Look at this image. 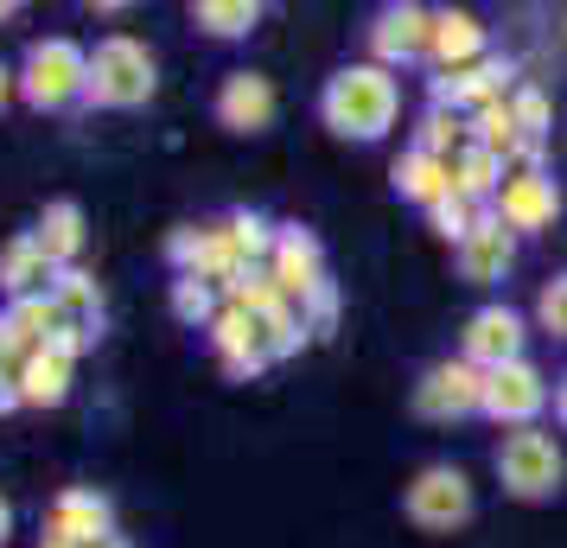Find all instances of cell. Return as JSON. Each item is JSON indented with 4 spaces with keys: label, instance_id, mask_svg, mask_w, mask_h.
<instances>
[{
    "label": "cell",
    "instance_id": "cell-1",
    "mask_svg": "<svg viewBox=\"0 0 567 548\" xmlns=\"http://www.w3.org/2000/svg\"><path fill=\"white\" fill-rule=\"evenodd\" d=\"M395 115H402V83H395V71L370 64V58L332 71L326 90H319V122L338 141H383L395 128Z\"/></svg>",
    "mask_w": 567,
    "mask_h": 548
},
{
    "label": "cell",
    "instance_id": "cell-2",
    "mask_svg": "<svg viewBox=\"0 0 567 548\" xmlns=\"http://www.w3.org/2000/svg\"><path fill=\"white\" fill-rule=\"evenodd\" d=\"M154 83H159L154 52H147L141 39H128V32H115V39H103V45L90 52L83 103H96V108H141L147 96H154Z\"/></svg>",
    "mask_w": 567,
    "mask_h": 548
},
{
    "label": "cell",
    "instance_id": "cell-3",
    "mask_svg": "<svg viewBox=\"0 0 567 548\" xmlns=\"http://www.w3.org/2000/svg\"><path fill=\"white\" fill-rule=\"evenodd\" d=\"M491 466H497V485H504L511 497H523V504H548V497L561 492V478H567L561 446H555V434H542V427L504 434L497 453H491Z\"/></svg>",
    "mask_w": 567,
    "mask_h": 548
},
{
    "label": "cell",
    "instance_id": "cell-4",
    "mask_svg": "<svg viewBox=\"0 0 567 548\" xmlns=\"http://www.w3.org/2000/svg\"><path fill=\"white\" fill-rule=\"evenodd\" d=\"M402 510H409L414 529H427V536H453L472 523L478 510V497H472V478L460 466H421L414 472V485L402 492Z\"/></svg>",
    "mask_w": 567,
    "mask_h": 548
},
{
    "label": "cell",
    "instance_id": "cell-5",
    "mask_svg": "<svg viewBox=\"0 0 567 548\" xmlns=\"http://www.w3.org/2000/svg\"><path fill=\"white\" fill-rule=\"evenodd\" d=\"M83 83H90V58H83L71 39H39V45L27 52V77H20V90H27L32 108L83 103Z\"/></svg>",
    "mask_w": 567,
    "mask_h": 548
},
{
    "label": "cell",
    "instance_id": "cell-6",
    "mask_svg": "<svg viewBox=\"0 0 567 548\" xmlns=\"http://www.w3.org/2000/svg\"><path fill=\"white\" fill-rule=\"evenodd\" d=\"M414 415L421 421H465L485 415V370L465 364V358H440L421 370L414 383Z\"/></svg>",
    "mask_w": 567,
    "mask_h": 548
},
{
    "label": "cell",
    "instance_id": "cell-7",
    "mask_svg": "<svg viewBox=\"0 0 567 548\" xmlns=\"http://www.w3.org/2000/svg\"><path fill=\"white\" fill-rule=\"evenodd\" d=\"M516 90V64L511 58H478V64H465V71H434L427 83V103L434 108H453V115H478V108L504 103Z\"/></svg>",
    "mask_w": 567,
    "mask_h": 548
},
{
    "label": "cell",
    "instance_id": "cell-8",
    "mask_svg": "<svg viewBox=\"0 0 567 548\" xmlns=\"http://www.w3.org/2000/svg\"><path fill=\"white\" fill-rule=\"evenodd\" d=\"M491 210L504 217V230L542 236V230H555V217H561V185H555L548 166H511V179H504Z\"/></svg>",
    "mask_w": 567,
    "mask_h": 548
},
{
    "label": "cell",
    "instance_id": "cell-9",
    "mask_svg": "<svg viewBox=\"0 0 567 548\" xmlns=\"http://www.w3.org/2000/svg\"><path fill=\"white\" fill-rule=\"evenodd\" d=\"M460 358L478 364V370H504V364H516V358H529V325H523V313L504 307V300L478 307L460 332Z\"/></svg>",
    "mask_w": 567,
    "mask_h": 548
},
{
    "label": "cell",
    "instance_id": "cell-10",
    "mask_svg": "<svg viewBox=\"0 0 567 548\" xmlns=\"http://www.w3.org/2000/svg\"><path fill=\"white\" fill-rule=\"evenodd\" d=\"M555 402V390H548V376H542L529 358H516V364L504 370H485V415L497 421V427H536V415Z\"/></svg>",
    "mask_w": 567,
    "mask_h": 548
},
{
    "label": "cell",
    "instance_id": "cell-11",
    "mask_svg": "<svg viewBox=\"0 0 567 548\" xmlns=\"http://www.w3.org/2000/svg\"><path fill=\"white\" fill-rule=\"evenodd\" d=\"M166 261H173L179 275H198V281H210V288H217V281L230 288L236 275L249 268L224 224H185V230H173V242H166Z\"/></svg>",
    "mask_w": 567,
    "mask_h": 548
},
{
    "label": "cell",
    "instance_id": "cell-12",
    "mask_svg": "<svg viewBox=\"0 0 567 548\" xmlns=\"http://www.w3.org/2000/svg\"><path fill=\"white\" fill-rule=\"evenodd\" d=\"M268 275H275V288L293 307H307L312 293L326 288V249H319V236L307 224H281L275 230V249H268Z\"/></svg>",
    "mask_w": 567,
    "mask_h": 548
},
{
    "label": "cell",
    "instance_id": "cell-13",
    "mask_svg": "<svg viewBox=\"0 0 567 548\" xmlns=\"http://www.w3.org/2000/svg\"><path fill=\"white\" fill-rule=\"evenodd\" d=\"M427 39H434V13L395 0V7H383V13L370 20V64H383V71L421 64V58H427Z\"/></svg>",
    "mask_w": 567,
    "mask_h": 548
},
{
    "label": "cell",
    "instance_id": "cell-14",
    "mask_svg": "<svg viewBox=\"0 0 567 548\" xmlns=\"http://www.w3.org/2000/svg\"><path fill=\"white\" fill-rule=\"evenodd\" d=\"M453 268H460V281H472V288H497V281L516 268V230H504V217L485 210L478 230L453 249Z\"/></svg>",
    "mask_w": 567,
    "mask_h": 548
},
{
    "label": "cell",
    "instance_id": "cell-15",
    "mask_svg": "<svg viewBox=\"0 0 567 548\" xmlns=\"http://www.w3.org/2000/svg\"><path fill=\"white\" fill-rule=\"evenodd\" d=\"M210 351L224 358V370H230L236 383H249V376L268 370V351H261V319L243 313V307H230V300H224V313L210 319Z\"/></svg>",
    "mask_w": 567,
    "mask_h": 548
},
{
    "label": "cell",
    "instance_id": "cell-16",
    "mask_svg": "<svg viewBox=\"0 0 567 548\" xmlns=\"http://www.w3.org/2000/svg\"><path fill=\"white\" fill-rule=\"evenodd\" d=\"M52 542H71V548H96L115 536V510H109L103 492H64L52 504V523H45Z\"/></svg>",
    "mask_w": 567,
    "mask_h": 548
},
{
    "label": "cell",
    "instance_id": "cell-17",
    "mask_svg": "<svg viewBox=\"0 0 567 548\" xmlns=\"http://www.w3.org/2000/svg\"><path fill=\"white\" fill-rule=\"evenodd\" d=\"M217 122L230 134H261L275 122V83L261 71H230L224 90H217Z\"/></svg>",
    "mask_w": 567,
    "mask_h": 548
},
{
    "label": "cell",
    "instance_id": "cell-18",
    "mask_svg": "<svg viewBox=\"0 0 567 548\" xmlns=\"http://www.w3.org/2000/svg\"><path fill=\"white\" fill-rule=\"evenodd\" d=\"M485 52V20L478 13H465V7H440L434 13V39H427V64L434 71H465V64H478Z\"/></svg>",
    "mask_w": 567,
    "mask_h": 548
},
{
    "label": "cell",
    "instance_id": "cell-19",
    "mask_svg": "<svg viewBox=\"0 0 567 548\" xmlns=\"http://www.w3.org/2000/svg\"><path fill=\"white\" fill-rule=\"evenodd\" d=\"M389 179H395V198H409V205L434 210L440 198H453V166L434 154H421V147H409V154L389 166Z\"/></svg>",
    "mask_w": 567,
    "mask_h": 548
},
{
    "label": "cell",
    "instance_id": "cell-20",
    "mask_svg": "<svg viewBox=\"0 0 567 548\" xmlns=\"http://www.w3.org/2000/svg\"><path fill=\"white\" fill-rule=\"evenodd\" d=\"M52 281V256L39 249V236H13L7 249H0V293L7 300H39V293Z\"/></svg>",
    "mask_w": 567,
    "mask_h": 548
},
{
    "label": "cell",
    "instance_id": "cell-21",
    "mask_svg": "<svg viewBox=\"0 0 567 548\" xmlns=\"http://www.w3.org/2000/svg\"><path fill=\"white\" fill-rule=\"evenodd\" d=\"M414 147L453 166L465 147H478V134H472V115H453V108H434V103H427V108H421V122H414Z\"/></svg>",
    "mask_w": 567,
    "mask_h": 548
},
{
    "label": "cell",
    "instance_id": "cell-22",
    "mask_svg": "<svg viewBox=\"0 0 567 548\" xmlns=\"http://www.w3.org/2000/svg\"><path fill=\"white\" fill-rule=\"evenodd\" d=\"M504 179H511V166L497 154H485V147H465L460 159H453V192H460L465 205H497V192H504Z\"/></svg>",
    "mask_w": 567,
    "mask_h": 548
},
{
    "label": "cell",
    "instance_id": "cell-23",
    "mask_svg": "<svg viewBox=\"0 0 567 548\" xmlns=\"http://www.w3.org/2000/svg\"><path fill=\"white\" fill-rule=\"evenodd\" d=\"M71 395V358H58V351H39L20 364V402L27 409H58Z\"/></svg>",
    "mask_w": 567,
    "mask_h": 548
},
{
    "label": "cell",
    "instance_id": "cell-24",
    "mask_svg": "<svg viewBox=\"0 0 567 548\" xmlns=\"http://www.w3.org/2000/svg\"><path fill=\"white\" fill-rule=\"evenodd\" d=\"M192 27L210 32V39H243V32L261 27V7L256 0H198L192 7Z\"/></svg>",
    "mask_w": 567,
    "mask_h": 548
},
{
    "label": "cell",
    "instance_id": "cell-25",
    "mask_svg": "<svg viewBox=\"0 0 567 548\" xmlns=\"http://www.w3.org/2000/svg\"><path fill=\"white\" fill-rule=\"evenodd\" d=\"M39 249L58 261H71L83 249V210L71 205V198H58V205H45V217H39Z\"/></svg>",
    "mask_w": 567,
    "mask_h": 548
},
{
    "label": "cell",
    "instance_id": "cell-26",
    "mask_svg": "<svg viewBox=\"0 0 567 548\" xmlns=\"http://www.w3.org/2000/svg\"><path fill=\"white\" fill-rule=\"evenodd\" d=\"M52 300H58V313L71 319V325H103V288H96L83 268H64V275H58Z\"/></svg>",
    "mask_w": 567,
    "mask_h": 548
},
{
    "label": "cell",
    "instance_id": "cell-27",
    "mask_svg": "<svg viewBox=\"0 0 567 548\" xmlns=\"http://www.w3.org/2000/svg\"><path fill=\"white\" fill-rule=\"evenodd\" d=\"M511 115H516V134H523L529 147H548V134H555V96H548L542 83H516Z\"/></svg>",
    "mask_w": 567,
    "mask_h": 548
},
{
    "label": "cell",
    "instance_id": "cell-28",
    "mask_svg": "<svg viewBox=\"0 0 567 548\" xmlns=\"http://www.w3.org/2000/svg\"><path fill=\"white\" fill-rule=\"evenodd\" d=\"M307 339H312V332H307V319H300V307H293V300H281L275 313H261V351H268V364L293 358Z\"/></svg>",
    "mask_w": 567,
    "mask_h": 548
},
{
    "label": "cell",
    "instance_id": "cell-29",
    "mask_svg": "<svg viewBox=\"0 0 567 548\" xmlns=\"http://www.w3.org/2000/svg\"><path fill=\"white\" fill-rule=\"evenodd\" d=\"M224 230H230V242L243 249V261H249V268H261V261H268V249H275V224H268L261 210H230V217H224Z\"/></svg>",
    "mask_w": 567,
    "mask_h": 548
},
{
    "label": "cell",
    "instance_id": "cell-30",
    "mask_svg": "<svg viewBox=\"0 0 567 548\" xmlns=\"http://www.w3.org/2000/svg\"><path fill=\"white\" fill-rule=\"evenodd\" d=\"M224 293H230V307H243V313H256V319L275 313V307L287 300V293L275 288V275H268V268H243V275H236Z\"/></svg>",
    "mask_w": 567,
    "mask_h": 548
},
{
    "label": "cell",
    "instance_id": "cell-31",
    "mask_svg": "<svg viewBox=\"0 0 567 548\" xmlns=\"http://www.w3.org/2000/svg\"><path fill=\"white\" fill-rule=\"evenodd\" d=\"M478 217H485V205H465L460 192H453V198H440V205L427 210V230H434L440 242H453V249H460L465 236L478 230Z\"/></svg>",
    "mask_w": 567,
    "mask_h": 548
},
{
    "label": "cell",
    "instance_id": "cell-32",
    "mask_svg": "<svg viewBox=\"0 0 567 548\" xmlns=\"http://www.w3.org/2000/svg\"><path fill=\"white\" fill-rule=\"evenodd\" d=\"M217 313H224V307H217L210 281H198V275H179V281H173V319L205 325V332H210V319H217Z\"/></svg>",
    "mask_w": 567,
    "mask_h": 548
},
{
    "label": "cell",
    "instance_id": "cell-33",
    "mask_svg": "<svg viewBox=\"0 0 567 548\" xmlns=\"http://www.w3.org/2000/svg\"><path fill=\"white\" fill-rule=\"evenodd\" d=\"M536 325L548 332V339H567V275L542 281V293H536Z\"/></svg>",
    "mask_w": 567,
    "mask_h": 548
},
{
    "label": "cell",
    "instance_id": "cell-34",
    "mask_svg": "<svg viewBox=\"0 0 567 548\" xmlns=\"http://www.w3.org/2000/svg\"><path fill=\"white\" fill-rule=\"evenodd\" d=\"M300 319H307L312 339H326V332H332V325H338V288H332V281H326V288H319L307 307H300Z\"/></svg>",
    "mask_w": 567,
    "mask_h": 548
},
{
    "label": "cell",
    "instance_id": "cell-35",
    "mask_svg": "<svg viewBox=\"0 0 567 548\" xmlns=\"http://www.w3.org/2000/svg\"><path fill=\"white\" fill-rule=\"evenodd\" d=\"M555 421H561V427H567V370H561V376H555Z\"/></svg>",
    "mask_w": 567,
    "mask_h": 548
},
{
    "label": "cell",
    "instance_id": "cell-36",
    "mask_svg": "<svg viewBox=\"0 0 567 548\" xmlns=\"http://www.w3.org/2000/svg\"><path fill=\"white\" fill-rule=\"evenodd\" d=\"M7 529H13V510H7V497H0V542H7Z\"/></svg>",
    "mask_w": 567,
    "mask_h": 548
},
{
    "label": "cell",
    "instance_id": "cell-37",
    "mask_svg": "<svg viewBox=\"0 0 567 548\" xmlns=\"http://www.w3.org/2000/svg\"><path fill=\"white\" fill-rule=\"evenodd\" d=\"M13 13H20V7H13V0H0V20H13Z\"/></svg>",
    "mask_w": 567,
    "mask_h": 548
},
{
    "label": "cell",
    "instance_id": "cell-38",
    "mask_svg": "<svg viewBox=\"0 0 567 548\" xmlns=\"http://www.w3.org/2000/svg\"><path fill=\"white\" fill-rule=\"evenodd\" d=\"M7 90H13V83H7V64H0V103H7Z\"/></svg>",
    "mask_w": 567,
    "mask_h": 548
},
{
    "label": "cell",
    "instance_id": "cell-39",
    "mask_svg": "<svg viewBox=\"0 0 567 548\" xmlns=\"http://www.w3.org/2000/svg\"><path fill=\"white\" fill-rule=\"evenodd\" d=\"M96 548H128V542H122V536H109V542H96Z\"/></svg>",
    "mask_w": 567,
    "mask_h": 548
},
{
    "label": "cell",
    "instance_id": "cell-40",
    "mask_svg": "<svg viewBox=\"0 0 567 548\" xmlns=\"http://www.w3.org/2000/svg\"><path fill=\"white\" fill-rule=\"evenodd\" d=\"M39 548H71V542H52V536H45V542H39Z\"/></svg>",
    "mask_w": 567,
    "mask_h": 548
}]
</instances>
